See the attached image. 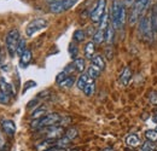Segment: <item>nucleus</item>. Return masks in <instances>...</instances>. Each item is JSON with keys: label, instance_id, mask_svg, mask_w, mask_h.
<instances>
[{"label": "nucleus", "instance_id": "58836bf2", "mask_svg": "<svg viewBox=\"0 0 157 151\" xmlns=\"http://www.w3.org/2000/svg\"><path fill=\"white\" fill-rule=\"evenodd\" d=\"M46 1H48L50 4H53V2H58V1H62V0H46Z\"/></svg>", "mask_w": 157, "mask_h": 151}, {"label": "nucleus", "instance_id": "ddd939ff", "mask_svg": "<svg viewBox=\"0 0 157 151\" xmlns=\"http://www.w3.org/2000/svg\"><path fill=\"white\" fill-rule=\"evenodd\" d=\"M0 92L7 95L9 97H12V95H13L12 86H11L4 77H0Z\"/></svg>", "mask_w": 157, "mask_h": 151}, {"label": "nucleus", "instance_id": "2f4dec72", "mask_svg": "<svg viewBox=\"0 0 157 151\" xmlns=\"http://www.w3.org/2000/svg\"><path fill=\"white\" fill-rule=\"evenodd\" d=\"M151 22H152L155 32H157V2L155 4V6L152 9V12H151Z\"/></svg>", "mask_w": 157, "mask_h": 151}, {"label": "nucleus", "instance_id": "f257e3e1", "mask_svg": "<svg viewBox=\"0 0 157 151\" xmlns=\"http://www.w3.org/2000/svg\"><path fill=\"white\" fill-rule=\"evenodd\" d=\"M110 15H111L113 27L115 29L122 28L124 24V21H126V9H124V4L121 0H113Z\"/></svg>", "mask_w": 157, "mask_h": 151}, {"label": "nucleus", "instance_id": "6ab92c4d", "mask_svg": "<svg viewBox=\"0 0 157 151\" xmlns=\"http://www.w3.org/2000/svg\"><path fill=\"white\" fill-rule=\"evenodd\" d=\"M71 145V140L69 139V138H67L65 135H63L62 138H59L58 140H56V148H58V149H68L69 146Z\"/></svg>", "mask_w": 157, "mask_h": 151}, {"label": "nucleus", "instance_id": "9b49d317", "mask_svg": "<svg viewBox=\"0 0 157 151\" xmlns=\"http://www.w3.org/2000/svg\"><path fill=\"white\" fill-rule=\"evenodd\" d=\"M131 79H132V70H131V68L129 67L123 68L121 74H120V83L122 86H127L129 83Z\"/></svg>", "mask_w": 157, "mask_h": 151}, {"label": "nucleus", "instance_id": "7ed1b4c3", "mask_svg": "<svg viewBox=\"0 0 157 151\" xmlns=\"http://www.w3.org/2000/svg\"><path fill=\"white\" fill-rule=\"evenodd\" d=\"M154 25L151 22V17L149 16H143L139 21V27H138V33L141 40L146 42H151L154 40Z\"/></svg>", "mask_w": 157, "mask_h": 151}, {"label": "nucleus", "instance_id": "1a4fd4ad", "mask_svg": "<svg viewBox=\"0 0 157 151\" xmlns=\"http://www.w3.org/2000/svg\"><path fill=\"white\" fill-rule=\"evenodd\" d=\"M106 12V0H98L90 14V18L93 23H99Z\"/></svg>", "mask_w": 157, "mask_h": 151}, {"label": "nucleus", "instance_id": "a19ab883", "mask_svg": "<svg viewBox=\"0 0 157 151\" xmlns=\"http://www.w3.org/2000/svg\"><path fill=\"white\" fill-rule=\"evenodd\" d=\"M154 120H155V123H156V125H157V115H156V116H155V118H154ZM156 130H157V128H156Z\"/></svg>", "mask_w": 157, "mask_h": 151}, {"label": "nucleus", "instance_id": "5701e85b", "mask_svg": "<svg viewBox=\"0 0 157 151\" xmlns=\"http://www.w3.org/2000/svg\"><path fill=\"white\" fill-rule=\"evenodd\" d=\"M100 73H101V70L99 69V68H97V67H94L93 64H91L88 68H87V74H88V76L91 77V79H98L99 76H100Z\"/></svg>", "mask_w": 157, "mask_h": 151}, {"label": "nucleus", "instance_id": "cd10ccee", "mask_svg": "<svg viewBox=\"0 0 157 151\" xmlns=\"http://www.w3.org/2000/svg\"><path fill=\"white\" fill-rule=\"evenodd\" d=\"M114 30H115V28L113 27V24H110V25L108 27L106 32H105V41H106L108 44H110V42L113 41V39H114Z\"/></svg>", "mask_w": 157, "mask_h": 151}, {"label": "nucleus", "instance_id": "dca6fc26", "mask_svg": "<svg viewBox=\"0 0 157 151\" xmlns=\"http://www.w3.org/2000/svg\"><path fill=\"white\" fill-rule=\"evenodd\" d=\"M32 58H33L32 51L27 48V50L23 52V55H21V56H20V64H21V67H22V68H25V67H27V65L30 63Z\"/></svg>", "mask_w": 157, "mask_h": 151}, {"label": "nucleus", "instance_id": "f3484780", "mask_svg": "<svg viewBox=\"0 0 157 151\" xmlns=\"http://www.w3.org/2000/svg\"><path fill=\"white\" fill-rule=\"evenodd\" d=\"M47 114H48L47 113V106L40 105L36 109L33 110V113H32V118H33V120H39L41 117H44L45 115H47Z\"/></svg>", "mask_w": 157, "mask_h": 151}, {"label": "nucleus", "instance_id": "f8f14e48", "mask_svg": "<svg viewBox=\"0 0 157 151\" xmlns=\"http://www.w3.org/2000/svg\"><path fill=\"white\" fill-rule=\"evenodd\" d=\"M56 145V140H48V139H42L35 145L38 151H46L51 148H55Z\"/></svg>", "mask_w": 157, "mask_h": 151}, {"label": "nucleus", "instance_id": "c85d7f7f", "mask_svg": "<svg viewBox=\"0 0 157 151\" xmlns=\"http://www.w3.org/2000/svg\"><path fill=\"white\" fill-rule=\"evenodd\" d=\"M141 149L147 151H157V144L154 143V141H145L143 145H141Z\"/></svg>", "mask_w": 157, "mask_h": 151}, {"label": "nucleus", "instance_id": "ea45409f", "mask_svg": "<svg viewBox=\"0 0 157 151\" xmlns=\"http://www.w3.org/2000/svg\"><path fill=\"white\" fill-rule=\"evenodd\" d=\"M103 151H114V149H111V148H106V149H104Z\"/></svg>", "mask_w": 157, "mask_h": 151}, {"label": "nucleus", "instance_id": "aec40b11", "mask_svg": "<svg viewBox=\"0 0 157 151\" xmlns=\"http://www.w3.org/2000/svg\"><path fill=\"white\" fill-rule=\"evenodd\" d=\"M91 64H93L94 67L99 68L100 70H104L105 69V60H104L103 56H100V55H96V56L93 57L91 59Z\"/></svg>", "mask_w": 157, "mask_h": 151}, {"label": "nucleus", "instance_id": "2eb2a0df", "mask_svg": "<svg viewBox=\"0 0 157 151\" xmlns=\"http://www.w3.org/2000/svg\"><path fill=\"white\" fill-rule=\"evenodd\" d=\"M96 56V44L93 41H88L85 45V57L87 59H92Z\"/></svg>", "mask_w": 157, "mask_h": 151}, {"label": "nucleus", "instance_id": "a878e982", "mask_svg": "<svg viewBox=\"0 0 157 151\" xmlns=\"http://www.w3.org/2000/svg\"><path fill=\"white\" fill-rule=\"evenodd\" d=\"M94 91H96V83H94V80H92V81L83 88V93L87 95V97H90V95H92L94 93Z\"/></svg>", "mask_w": 157, "mask_h": 151}, {"label": "nucleus", "instance_id": "72a5a7b5", "mask_svg": "<svg viewBox=\"0 0 157 151\" xmlns=\"http://www.w3.org/2000/svg\"><path fill=\"white\" fill-rule=\"evenodd\" d=\"M68 76H70V75H68V74H67L64 70H63V72H60L58 75L56 76V82H57V83L59 85V83H60L62 81H64V80H65Z\"/></svg>", "mask_w": 157, "mask_h": 151}, {"label": "nucleus", "instance_id": "0eeeda50", "mask_svg": "<svg viewBox=\"0 0 157 151\" xmlns=\"http://www.w3.org/2000/svg\"><path fill=\"white\" fill-rule=\"evenodd\" d=\"M47 25H48V21H47V19H45V18L33 19V21L27 25V28H25V35L29 37V38H32V37H34L36 33L41 32L42 29L47 28Z\"/></svg>", "mask_w": 157, "mask_h": 151}, {"label": "nucleus", "instance_id": "4468645a", "mask_svg": "<svg viewBox=\"0 0 157 151\" xmlns=\"http://www.w3.org/2000/svg\"><path fill=\"white\" fill-rule=\"evenodd\" d=\"M93 79H91L87 73H83V74H81L80 77L78 79V81H76V86H78V90H81V91H83V88L92 81Z\"/></svg>", "mask_w": 157, "mask_h": 151}, {"label": "nucleus", "instance_id": "e433bc0d", "mask_svg": "<svg viewBox=\"0 0 157 151\" xmlns=\"http://www.w3.org/2000/svg\"><path fill=\"white\" fill-rule=\"evenodd\" d=\"M5 144H6V140H5V137H4V133L0 131V150L1 149H4V146H5Z\"/></svg>", "mask_w": 157, "mask_h": 151}, {"label": "nucleus", "instance_id": "7c9ffc66", "mask_svg": "<svg viewBox=\"0 0 157 151\" xmlns=\"http://www.w3.org/2000/svg\"><path fill=\"white\" fill-rule=\"evenodd\" d=\"M69 53H70V56H71L73 59H76V58H78V47L76 44H70V45H69Z\"/></svg>", "mask_w": 157, "mask_h": 151}, {"label": "nucleus", "instance_id": "423d86ee", "mask_svg": "<svg viewBox=\"0 0 157 151\" xmlns=\"http://www.w3.org/2000/svg\"><path fill=\"white\" fill-rule=\"evenodd\" d=\"M40 135L42 137V139H48V140H58L59 138H62L64 135V127L56 125V126H50V127H45L39 130Z\"/></svg>", "mask_w": 157, "mask_h": 151}, {"label": "nucleus", "instance_id": "20e7f679", "mask_svg": "<svg viewBox=\"0 0 157 151\" xmlns=\"http://www.w3.org/2000/svg\"><path fill=\"white\" fill-rule=\"evenodd\" d=\"M147 5H149V0H136L133 2L132 10H131V14H129V18H128V23L131 25H134L137 22H139L141 19L143 14L146 10Z\"/></svg>", "mask_w": 157, "mask_h": 151}, {"label": "nucleus", "instance_id": "f03ea898", "mask_svg": "<svg viewBox=\"0 0 157 151\" xmlns=\"http://www.w3.org/2000/svg\"><path fill=\"white\" fill-rule=\"evenodd\" d=\"M62 117L63 116H60L57 113H48L47 115H45L44 117H41L39 120H33V122L30 123V127H32V130L39 131V130L45 128V127L56 126V125L60 123Z\"/></svg>", "mask_w": 157, "mask_h": 151}, {"label": "nucleus", "instance_id": "393cba45", "mask_svg": "<svg viewBox=\"0 0 157 151\" xmlns=\"http://www.w3.org/2000/svg\"><path fill=\"white\" fill-rule=\"evenodd\" d=\"M74 83H75V79L70 75V76H68L64 81H62V82L59 83V86H60L62 88H70Z\"/></svg>", "mask_w": 157, "mask_h": 151}, {"label": "nucleus", "instance_id": "412c9836", "mask_svg": "<svg viewBox=\"0 0 157 151\" xmlns=\"http://www.w3.org/2000/svg\"><path fill=\"white\" fill-rule=\"evenodd\" d=\"M73 64H74L75 70H76L78 73H83V70H85V68H86V60H85L83 58L78 57L76 59H74Z\"/></svg>", "mask_w": 157, "mask_h": 151}, {"label": "nucleus", "instance_id": "c9c22d12", "mask_svg": "<svg viewBox=\"0 0 157 151\" xmlns=\"http://www.w3.org/2000/svg\"><path fill=\"white\" fill-rule=\"evenodd\" d=\"M9 100H10V97L9 95L2 93V92H0V103L1 104H6Z\"/></svg>", "mask_w": 157, "mask_h": 151}, {"label": "nucleus", "instance_id": "b1692460", "mask_svg": "<svg viewBox=\"0 0 157 151\" xmlns=\"http://www.w3.org/2000/svg\"><path fill=\"white\" fill-rule=\"evenodd\" d=\"M86 38V33L82 30V29H76L75 32H74V34H73V40L75 41V42H83V40Z\"/></svg>", "mask_w": 157, "mask_h": 151}, {"label": "nucleus", "instance_id": "f704fd0d", "mask_svg": "<svg viewBox=\"0 0 157 151\" xmlns=\"http://www.w3.org/2000/svg\"><path fill=\"white\" fill-rule=\"evenodd\" d=\"M149 99H150V102H151V104H154V105H157V92H150V95H149Z\"/></svg>", "mask_w": 157, "mask_h": 151}, {"label": "nucleus", "instance_id": "9d476101", "mask_svg": "<svg viewBox=\"0 0 157 151\" xmlns=\"http://www.w3.org/2000/svg\"><path fill=\"white\" fill-rule=\"evenodd\" d=\"M0 126L2 128V131L5 134L10 135V137H13L15 133H16V125L12 120H9V118H4L0 121Z\"/></svg>", "mask_w": 157, "mask_h": 151}, {"label": "nucleus", "instance_id": "6e6552de", "mask_svg": "<svg viewBox=\"0 0 157 151\" xmlns=\"http://www.w3.org/2000/svg\"><path fill=\"white\" fill-rule=\"evenodd\" d=\"M78 2V0H62L58 2H53V4H50V11L52 14H62L74 7Z\"/></svg>", "mask_w": 157, "mask_h": 151}, {"label": "nucleus", "instance_id": "4c0bfd02", "mask_svg": "<svg viewBox=\"0 0 157 151\" xmlns=\"http://www.w3.org/2000/svg\"><path fill=\"white\" fill-rule=\"evenodd\" d=\"M27 83H28V85H27V86H25V87H24V91H27V90H28V88H29V87H34V86H35V85H36V83H35V82H34V81H28V82H27Z\"/></svg>", "mask_w": 157, "mask_h": 151}, {"label": "nucleus", "instance_id": "a211bd4d", "mask_svg": "<svg viewBox=\"0 0 157 151\" xmlns=\"http://www.w3.org/2000/svg\"><path fill=\"white\" fill-rule=\"evenodd\" d=\"M126 144L129 148H138L141 144V141H140V139H139V137H138L137 134H129L126 138Z\"/></svg>", "mask_w": 157, "mask_h": 151}, {"label": "nucleus", "instance_id": "473e14b6", "mask_svg": "<svg viewBox=\"0 0 157 151\" xmlns=\"http://www.w3.org/2000/svg\"><path fill=\"white\" fill-rule=\"evenodd\" d=\"M25 50H27V42H25L24 39L21 38L20 44H18V47H17V55H18V56L23 55V52H24Z\"/></svg>", "mask_w": 157, "mask_h": 151}, {"label": "nucleus", "instance_id": "79ce46f5", "mask_svg": "<svg viewBox=\"0 0 157 151\" xmlns=\"http://www.w3.org/2000/svg\"><path fill=\"white\" fill-rule=\"evenodd\" d=\"M67 151H78V150H76V149H74V150H67Z\"/></svg>", "mask_w": 157, "mask_h": 151}, {"label": "nucleus", "instance_id": "37998d69", "mask_svg": "<svg viewBox=\"0 0 157 151\" xmlns=\"http://www.w3.org/2000/svg\"><path fill=\"white\" fill-rule=\"evenodd\" d=\"M141 151H147V150H144V149H141Z\"/></svg>", "mask_w": 157, "mask_h": 151}, {"label": "nucleus", "instance_id": "c756f323", "mask_svg": "<svg viewBox=\"0 0 157 151\" xmlns=\"http://www.w3.org/2000/svg\"><path fill=\"white\" fill-rule=\"evenodd\" d=\"M64 135H65L67 138H69V139L73 141V140H74V139L78 135V130H76V128H69V130H67V131H65Z\"/></svg>", "mask_w": 157, "mask_h": 151}, {"label": "nucleus", "instance_id": "39448f33", "mask_svg": "<svg viewBox=\"0 0 157 151\" xmlns=\"http://www.w3.org/2000/svg\"><path fill=\"white\" fill-rule=\"evenodd\" d=\"M20 40L21 35L18 29H11L6 34V37H5V46H6V50H7L9 55L11 57L17 55V47H18Z\"/></svg>", "mask_w": 157, "mask_h": 151}, {"label": "nucleus", "instance_id": "4be33fe9", "mask_svg": "<svg viewBox=\"0 0 157 151\" xmlns=\"http://www.w3.org/2000/svg\"><path fill=\"white\" fill-rule=\"evenodd\" d=\"M105 32L106 30H103V29H99L94 33V35H93V42L94 44H97V45H99V44H101L103 41H105Z\"/></svg>", "mask_w": 157, "mask_h": 151}, {"label": "nucleus", "instance_id": "bb28decb", "mask_svg": "<svg viewBox=\"0 0 157 151\" xmlns=\"http://www.w3.org/2000/svg\"><path fill=\"white\" fill-rule=\"evenodd\" d=\"M145 138L149 140V141H157V130H147L145 132Z\"/></svg>", "mask_w": 157, "mask_h": 151}]
</instances>
